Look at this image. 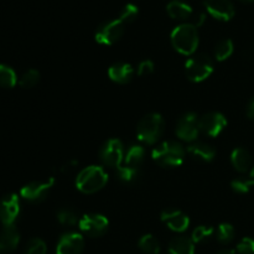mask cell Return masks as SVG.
<instances>
[{
	"mask_svg": "<svg viewBox=\"0 0 254 254\" xmlns=\"http://www.w3.org/2000/svg\"><path fill=\"white\" fill-rule=\"evenodd\" d=\"M186 150L178 141H164L151 151V158L164 168H178L185 160Z\"/></svg>",
	"mask_w": 254,
	"mask_h": 254,
	"instance_id": "1",
	"label": "cell"
},
{
	"mask_svg": "<svg viewBox=\"0 0 254 254\" xmlns=\"http://www.w3.org/2000/svg\"><path fill=\"white\" fill-rule=\"evenodd\" d=\"M171 44L181 55L191 56L198 46V31L193 24H181L171 32Z\"/></svg>",
	"mask_w": 254,
	"mask_h": 254,
	"instance_id": "2",
	"label": "cell"
},
{
	"mask_svg": "<svg viewBox=\"0 0 254 254\" xmlns=\"http://www.w3.org/2000/svg\"><path fill=\"white\" fill-rule=\"evenodd\" d=\"M165 128L164 118L159 113H149L140 119L136 127L139 141L146 145H153L161 138Z\"/></svg>",
	"mask_w": 254,
	"mask_h": 254,
	"instance_id": "3",
	"label": "cell"
},
{
	"mask_svg": "<svg viewBox=\"0 0 254 254\" xmlns=\"http://www.w3.org/2000/svg\"><path fill=\"white\" fill-rule=\"evenodd\" d=\"M108 183V175L101 166L84 168L76 179V188L83 193H94L102 190Z\"/></svg>",
	"mask_w": 254,
	"mask_h": 254,
	"instance_id": "4",
	"label": "cell"
},
{
	"mask_svg": "<svg viewBox=\"0 0 254 254\" xmlns=\"http://www.w3.org/2000/svg\"><path fill=\"white\" fill-rule=\"evenodd\" d=\"M186 76L192 82H202L213 72V61L208 55L197 54L191 56L185 64Z\"/></svg>",
	"mask_w": 254,
	"mask_h": 254,
	"instance_id": "5",
	"label": "cell"
},
{
	"mask_svg": "<svg viewBox=\"0 0 254 254\" xmlns=\"http://www.w3.org/2000/svg\"><path fill=\"white\" fill-rule=\"evenodd\" d=\"M126 24L122 20L116 19L102 24L96 31V41L101 45L111 46L116 44L124 34Z\"/></svg>",
	"mask_w": 254,
	"mask_h": 254,
	"instance_id": "6",
	"label": "cell"
},
{
	"mask_svg": "<svg viewBox=\"0 0 254 254\" xmlns=\"http://www.w3.org/2000/svg\"><path fill=\"white\" fill-rule=\"evenodd\" d=\"M124 146L119 139H109L99 150V159L108 168H119L124 160Z\"/></svg>",
	"mask_w": 254,
	"mask_h": 254,
	"instance_id": "7",
	"label": "cell"
},
{
	"mask_svg": "<svg viewBox=\"0 0 254 254\" xmlns=\"http://www.w3.org/2000/svg\"><path fill=\"white\" fill-rule=\"evenodd\" d=\"M200 134L198 128V117L193 112L185 113L176 124V135L181 140L189 141V143H195Z\"/></svg>",
	"mask_w": 254,
	"mask_h": 254,
	"instance_id": "8",
	"label": "cell"
},
{
	"mask_svg": "<svg viewBox=\"0 0 254 254\" xmlns=\"http://www.w3.org/2000/svg\"><path fill=\"white\" fill-rule=\"evenodd\" d=\"M54 184V178H50L44 181H34V183H30L27 185H25L21 189V191H20V195H21L22 198H25L26 201H30V202H42L47 197Z\"/></svg>",
	"mask_w": 254,
	"mask_h": 254,
	"instance_id": "9",
	"label": "cell"
},
{
	"mask_svg": "<svg viewBox=\"0 0 254 254\" xmlns=\"http://www.w3.org/2000/svg\"><path fill=\"white\" fill-rule=\"evenodd\" d=\"M78 226L79 230L84 235L89 236V237H99V236L104 235L106 231L108 230L109 221L103 215L89 213V215H84L79 220Z\"/></svg>",
	"mask_w": 254,
	"mask_h": 254,
	"instance_id": "10",
	"label": "cell"
},
{
	"mask_svg": "<svg viewBox=\"0 0 254 254\" xmlns=\"http://www.w3.org/2000/svg\"><path fill=\"white\" fill-rule=\"evenodd\" d=\"M226 126H227V119L222 113H218V112H210L198 118L200 131L208 136L220 135Z\"/></svg>",
	"mask_w": 254,
	"mask_h": 254,
	"instance_id": "11",
	"label": "cell"
},
{
	"mask_svg": "<svg viewBox=\"0 0 254 254\" xmlns=\"http://www.w3.org/2000/svg\"><path fill=\"white\" fill-rule=\"evenodd\" d=\"M20 213V201L17 195L10 193L0 201V222L2 226L14 225Z\"/></svg>",
	"mask_w": 254,
	"mask_h": 254,
	"instance_id": "12",
	"label": "cell"
},
{
	"mask_svg": "<svg viewBox=\"0 0 254 254\" xmlns=\"http://www.w3.org/2000/svg\"><path fill=\"white\" fill-rule=\"evenodd\" d=\"M84 250V240L76 232L64 233L60 238L56 247V254H82Z\"/></svg>",
	"mask_w": 254,
	"mask_h": 254,
	"instance_id": "13",
	"label": "cell"
},
{
	"mask_svg": "<svg viewBox=\"0 0 254 254\" xmlns=\"http://www.w3.org/2000/svg\"><path fill=\"white\" fill-rule=\"evenodd\" d=\"M208 14L221 21H228L235 16V6L231 0H205Z\"/></svg>",
	"mask_w": 254,
	"mask_h": 254,
	"instance_id": "14",
	"label": "cell"
},
{
	"mask_svg": "<svg viewBox=\"0 0 254 254\" xmlns=\"http://www.w3.org/2000/svg\"><path fill=\"white\" fill-rule=\"evenodd\" d=\"M161 221L174 232H184V231L188 230L189 225H190L188 215L179 210H173V208L163 211Z\"/></svg>",
	"mask_w": 254,
	"mask_h": 254,
	"instance_id": "15",
	"label": "cell"
},
{
	"mask_svg": "<svg viewBox=\"0 0 254 254\" xmlns=\"http://www.w3.org/2000/svg\"><path fill=\"white\" fill-rule=\"evenodd\" d=\"M20 242V233L15 225L4 226V230L0 233V253L7 254L16 250Z\"/></svg>",
	"mask_w": 254,
	"mask_h": 254,
	"instance_id": "16",
	"label": "cell"
},
{
	"mask_svg": "<svg viewBox=\"0 0 254 254\" xmlns=\"http://www.w3.org/2000/svg\"><path fill=\"white\" fill-rule=\"evenodd\" d=\"M109 78L118 84H127L133 79L134 68L126 62H117L108 69Z\"/></svg>",
	"mask_w": 254,
	"mask_h": 254,
	"instance_id": "17",
	"label": "cell"
},
{
	"mask_svg": "<svg viewBox=\"0 0 254 254\" xmlns=\"http://www.w3.org/2000/svg\"><path fill=\"white\" fill-rule=\"evenodd\" d=\"M188 153L196 160L203 161V163H210L215 159L216 150L210 144L202 143V141H195L191 145H189Z\"/></svg>",
	"mask_w": 254,
	"mask_h": 254,
	"instance_id": "18",
	"label": "cell"
},
{
	"mask_svg": "<svg viewBox=\"0 0 254 254\" xmlns=\"http://www.w3.org/2000/svg\"><path fill=\"white\" fill-rule=\"evenodd\" d=\"M231 163L233 168L240 173H247L252 164V158L247 149L236 148L231 154Z\"/></svg>",
	"mask_w": 254,
	"mask_h": 254,
	"instance_id": "19",
	"label": "cell"
},
{
	"mask_svg": "<svg viewBox=\"0 0 254 254\" xmlns=\"http://www.w3.org/2000/svg\"><path fill=\"white\" fill-rule=\"evenodd\" d=\"M166 11H168L169 16L173 17V19L184 21V20H188L191 17L192 7L186 4V2L180 1V0H173L166 6Z\"/></svg>",
	"mask_w": 254,
	"mask_h": 254,
	"instance_id": "20",
	"label": "cell"
},
{
	"mask_svg": "<svg viewBox=\"0 0 254 254\" xmlns=\"http://www.w3.org/2000/svg\"><path fill=\"white\" fill-rule=\"evenodd\" d=\"M168 254H195V243L185 236L176 237L169 245Z\"/></svg>",
	"mask_w": 254,
	"mask_h": 254,
	"instance_id": "21",
	"label": "cell"
},
{
	"mask_svg": "<svg viewBox=\"0 0 254 254\" xmlns=\"http://www.w3.org/2000/svg\"><path fill=\"white\" fill-rule=\"evenodd\" d=\"M145 159V149L139 144H131L124 154V164L130 166H138L140 168Z\"/></svg>",
	"mask_w": 254,
	"mask_h": 254,
	"instance_id": "22",
	"label": "cell"
},
{
	"mask_svg": "<svg viewBox=\"0 0 254 254\" xmlns=\"http://www.w3.org/2000/svg\"><path fill=\"white\" fill-rule=\"evenodd\" d=\"M117 175H118L119 180L123 181L124 184L134 185V184H136L141 179V170L138 166H130L124 164L123 166L121 165L118 168Z\"/></svg>",
	"mask_w": 254,
	"mask_h": 254,
	"instance_id": "23",
	"label": "cell"
},
{
	"mask_svg": "<svg viewBox=\"0 0 254 254\" xmlns=\"http://www.w3.org/2000/svg\"><path fill=\"white\" fill-rule=\"evenodd\" d=\"M139 248L145 254H158L160 252V245L153 235H144L138 242Z\"/></svg>",
	"mask_w": 254,
	"mask_h": 254,
	"instance_id": "24",
	"label": "cell"
},
{
	"mask_svg": "<svg viewBox=\"0 0 254 254\" xmlns=\"http://www.w3.org/2000/svg\"><path fill=\"white\" fill-rule=\"evenodd\" d=\"M17 77L14 69L7 64H0V87L12 88L16 84Z\"/></svg>",
	"mask_w": 254,
	"mask_h": 254,
	"instance_id": "25",
	"label": "cell"
},
{
	"mask_svg": "<svg viewBox=\"0 0 254 254\" xmlns=\"http://www.w3.org/2000/svg\"><path fill=\"white\" fill-rule=\"evenodd\" d=\"M233 49H235V47H233L232 40H221V41L216 45L215 59L220 62L226 61V60H227L228 57H231V55L233 54Z\"/></svg>",
	"mask_w": 254,
	"mask_h": 254,
	"instance_id": "26",
	"label": "cell"
},
{
	"mask_svg": "<svg viewBox=\"0 0 254 254\" xmlns=\"http://www.w3.org/2000/svg\"><path fill=\"white\" fill-rule=\"evenodd\" d=\"M57 221L62 226H68V227L76 226L79 222L77 213L71 208H61L57 211Z\"/></svg>",
	"mask_w": 254,
	"mask_h": 254,
	"instance_id": "27",
	"label": "cell"
},
{
	"mask_svg": "<svg viewBox=\"0 0 254 254\" xmlns=\"http://www.w3.org/2000/svg\"><path fill=\"white\" fill-rule=\"evenodd\" d=\"M216 236H217L218 242L222 245H227V243L232 242L235 238V228L231 223H221L217 227Z\"/></svg>",
	"mask_w": 254,
	"mask_h": 254,
	"instance_id": "28",
	"label": "cell"
},
{
	"mask_svg": "<svg viewBox=\"0 0 254 254\" xmlns=\"http://www.w3.org/2000/svg\"><path fill=\"white\" fill-rule=\"evenodd\" d=\"M215 233V228L211 226H198L193 230L191 240L193 243H202L205 241H208Z\"/></svg>",
	"mask_w": 254,
	"mask_h": 254,
	"instance_id": "29",
	"label": "cell"
},
{
	"mask_svg": "<svg viewBox=\"0 0 254 254\" xmlns=\"http://www.w3.org/2000/svg\"><path fill=\"white\" fill-rule=\"evenodd\" d=\"M39 81H40L39 71H36V69H29V71H26L24 74H22L21 78H20L19 81V84L20 87H22V88L29 89L36 86V84L39 83Z\"/></svg>",
	"mask_w": 254,
	"mask_h": 254,
	"instance_id": "30",
	"label": "cell"
},
{
	"mask_svg": "<svg viewBox=\"0 0 254 254\" xmlns=\"http://www.w3.org/2000/svg\"><path fill=\"white\" fill-rule=\"evenodd\" d=\"M139 14V9L136 5L134 4H127L123 7V10L121 11V16L119 20L124 22V24H129V22H133L136 19Z\"/></svg>",
	"mask_w": 254,
	"mask_h": 254,
	"instance_id": "31",
	"label": "cell"
},
{
	"mask_svg": "<svg viewBox=\"0 0 254 254\" xmlns=\"http://www.w3.org/2000/svg\"><path fill=\"white\" fill-rule=\"evenodd\" d=\"M47 253V246L40 238H32L30 242L27 243L26 254H46Z\"/></svg>",
	"mask_w": 254,
	"mask_h": 254,
	"instance_id": "32",
	"label": "cell"
},
{
	"mask_svg": "<svg viewBox=\"0 0 254 254\" xmlns=\"http://www.w3.org/2000/svg\"><path fill=\"white\" fill-rule=\"evenodd\" d=\"M252 181L251 179H236L231 183V188L235 192L237 193H247L250 192L251 190V186H252Z\"/></svg>",
	"mask_w": 254,
	"mask_h": 254,
	"instance_id": "33",
	"label": "cell"
},
{
	"mask_svg": "<svg viewBox=\"0 0 254 254\" xmlns=\"http://www.w3.org/2000/svg\"><path fill=\"white\" fill-rule=\"evenodd\" d=\"M238 254H254V238L246 237L238 243L237 246Z\"/></svg>",
	"mask_w": 254,
	"mask_h": 254,
	"instance_id": "34",
	"label": "cell"
},
{
	"mask_svg": "<svg viewBox=\"0 0 254 254\" xmlns=\"http://www.w3.org/2000/svg\"><path fill=\"white\" fill-rule=\"evenodd\" d=\"M154 72V62L151 60H144L138 66V74L141 77L149 76Z\"/></svg>",
	"mask_w": 254,
	"mask_h": 254,
	"instance_id": "35",
	"label": "cell"
},
{
	"mask_svg": "<svg viewBox=\"0 0 254 254\" xmlns=\"http://www.w3.org/2000/svg\"><path fill=\"white\" fill-rule=\"evenodd\" d=\"M247 116H248V118L252 119V121H254V97H253L252 99H251L250 103H248Z\"/></svg>",
	"mask_w": 254,
	"mask_h": 254,
	"instance_id": "36",
	"label": "cell"
},
{
	"mask_svg": "<svg viewBox=\"0 0 254 254\" xmlns=\"http://www.w3.org/2000/svg\"><path fill=\"white\" fill-rule=\"evenodd\" d=\"M206 21V14H203V12H200V14L196 16V20H195V26L198 27V26H202L203 22Z\"/></svg>",
	"mask_w": 254,
	"mask_h": 254,
	"instance_id": "37",
	"label": "cell"
},
{
	"mask_svg": "<svg viewBox=\"0 0 254 254\" xmlns=\"http://www.w3.org/2000/svg\"><path fill=\"white\" fill-rule=\"evenodd\" d=\"M218 254H236V252H235V251L226 250V251H222V252H220Z\"/></svg>",
	"mask_w": 254,
	"mask_h": 254,
	"instance_id": "38",
	"label": "cell"
},
{
	"mask_svg": "<svg viewBox=\"0 0 254 254\" xmlns=\"http://www.w3.org/2000/svg\"><path fill=\"white\" fill-rule=\"evenodd\" d=\"M251 181H252V184L254 185V166H253V169H252V171H251Z\"/></svg>",
	"mask_w": 254,
	"mask_h": 254,
	"instance_id": "39",
	"label": "cell"
},
{
	"mask_svg": "<svg viewBox=\"0 0 254 254\" xmlns=\"http://www.w3.org/2000/svg\"><path fill=\"white\" fill-rule=\"evenodd\" d=\"M241 1H245V2H251V1H253V0H241Z\"/></svg>",
	"mask_w": 254,
	"mask_h": 254,
	"instance_id": "40",
	"label": "cell"
}]
</instances>
